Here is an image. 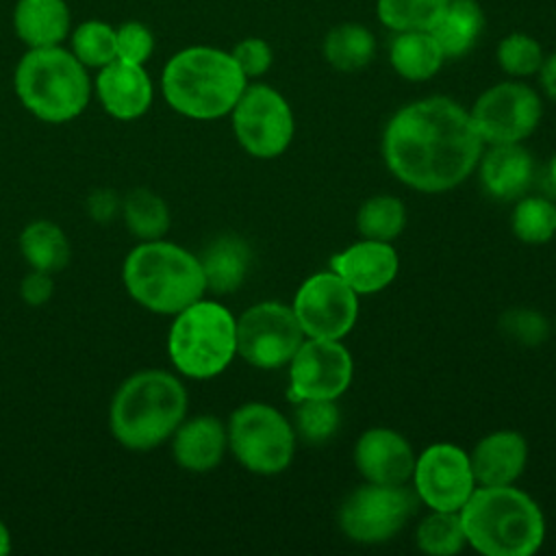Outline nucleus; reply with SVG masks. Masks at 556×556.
<instances>
[{
  "label": "nucleus",
  "mask_w": 556,
  "mask_h": 556,
  "mask_svg": "<svg viewBox=\"0 0 556 556\" xmlns=\"http://www.w3.org/2000/svg\"><path fill=\"white\" fill-rule=\"evenodd\" d=\"M70 52L87 67L100 70L117 59L115 26L104 20H85L70 30Z\"/></svg>",
  "instance_id": "c85d7f7f"
},
{
  "label": "nucleus",
  "mask_w": 556,
  "mask_h": 556,
  "mask_svg": "<svg viewBox=\"0 0 556 556\" xmlns=\"http://www.w3.org/2000/svg\"><path fill=\"white\" fill-rule=\"evenodd\" d=\"M513 232L526 243H545L556 232V204L547 198L530 195L517 202L513 211Z\"/></svg>",
  "instance_id": "72a5a7b5"
},
{
  "label": "nucleus",
  "mask_w": 556,
  "mask_h": 556,
  "mask_svg": "<svg viewBox=\"0 0 556 556\" xmlns=\"http://www.w3.org/2000/svg\"><path fill=\"white\" fill-rule=\"evenodd\" d=\"M117 35V59L135 65H146L154 52L156 39L148 24L139 20H128L115 26Z\"/></svg>",
  "instance_id": "c9c22d12"
},
{
  "label": "nucleus",
  "mask_w": 556,
  "mask_h": 556,
  "mask_svg": "<svg viewBox=\"0 0 556 556\" xmlns=\"http://www.w3.org/2000/svg\"><path fill=\"white\" fill-rule=\"evenodd\" d=\"M528 460V443L515 430H497L486 434L473 447L469 463L476 482L482 486L513 484Z\"/></svg>",
  "instance_id": "aec40b11"
},
{
  "label": "nucleus",
  "mask_w": 556,
  "mask_h": 556,
  "mask_svg": "<svg viewBox=\"0 0 556 556\" xmlns=\"http://www.w3.org/2000/svg\"><path fill=\"white\" fill-rule=\"evenodd\" d=\"M230 117L239 146L256 159L282 154L293 139L295 124L289 102L278 89L265 83H248Z\"/></svg>",
  "instance_id": "1a4fd4ad"
},
{
  "label": "nucleus",
  "mask_w": 556,
  "mask_h": 556,
  "mask_svg": "<svg viewBox=\"0 0 556 556\" xmlns=\"http://www.w3.org/2000/svg\"><path fill=\"white\" fill-rule=\"evenodd\" d=\"M20 252L30 265L46 274H56L70 263V239L61 226L48 219H37L20 232Z\"/></svg>",
  "instance_id": "bb28decb"
},
{
  "label": "nucleus",
  "mask_w": 556,
  "mask_h": 556,
  "mask_svg": "<svg viewBox=\"0 0 556 556\" xmlns=\"http://www.w3.org/2000/svg\"><path fill=\"white\" fill-rule=\"evenodd\" d=\"M228 447L252 473L274 476L289 467L295 452V434L289 421L269 404L239 406L228 421Z\"/></svg>",
  "instance_id": "6e6552de"
},
{
  "label": "nucleus",
  "mask_w": 556,
  "mask_h": 556,
  "mask_svg": "<svg viewBox=\"0 0 556 556\" xmlns=\"http://www.w3.org/2000/svg\"><path fill=\"white\" fill-rule=\"evenodd\" d=\"M484 26L486 17L478 0H450L432 24L430 35L447 61L469 54L480 41Z\"/></svg>",
  "instance_id": "5701e85b"
},
{
  "label": "nucleus",
  "mask_w": 556,
  "mask_h": 556,
  "mask_svg": "<svg viewBox=\"0 0 556 556\" xmlns=\"http://www.w3.org/2000/svg\"><path fill=\"white\" fill-rule=\"evenodd\" d=\"M543 59H545V52L541 41L521 30L504 35L495 48V61L500 70L510 78H519V80L532 74H539Z\"/></svg>",
  "instance_id": "2f4dec72"
},
{
  "label": "nucleus",
  "mask_w": 556,
  "mask_h": 556,
  "mask_svg": "<svg viewBox=\"0 0 556 556\" xmlns=\"http://www.w3.org/2000/svg\"><path fill=\"white\" fill-rule=\"evenodd\" d=\"M93 93L111 117L119 122H132L146 115L152 106L154 83L146 72V65L115 59L98 70Z\"/></svg>",
  "instance_id": "dca6fc26"
},
{
  "label": "nucleus",
  "mask_w": 556,
  "mask_h": 556,
  "mask_svg": "<svg viewBox=\"0 0 556 556\" xmlns=\"http://www.w3.org/2000/svg\"><path fill=\"white\" fill-rule=\"evenodd\" d=\"M169 439L174 460L193 473L215 469L228 447V432L224 424L213 415L182 419Z\"/></svg>",
  "instance_id": "6ab92c4d"
},
{
  "label": "nucleus",
  "mask_w": 556,
  "mask_h": 556,
  "mask_svg": "<svg viewBox=\"0 0 556 556\" xmlns=\"http://www.w3.org/2000/svg\"><path fill=\"white\" fill-rule=\"evenodd\" d=\"M443 52L430 30L393 33L389 41V63L408 83H424L443 67Z\"/></svg>",
  "instance_id": "b1692460"
},
{
  "label": "nucleus",
  "mask_w": 556,
  "mask_h": 556,
  "mask_svg": "<svg viewBox=\"0 0 556 556\" xmlns=\"http://www.w3.org/2000/svg\"><path fill=\"white\" fill-rule=\"evenodd\" d=\"M397 265V252L391 243L376 239L358 241L332 256V271H337L356 293H376L391 285Z\"/></svg>",
  "instance_id": "a211bd4d"
},
{
  "label": "nucleus",
  "mask_w": 556,
  "mask_h": 556,
  "mask_svg": "<svg viewBox=\"0 0 556 556\" xmlns=\"http://www.w3.org/2000/svg\"><path fill=\"white\" fill-rule=\"evenodd\" d=\"M339 408L334 400H300L295 408L298 434L308 443L328 441L339 428Z\"/></svg>",
  "instance_id": "f704fd0d"
},
{
  "label": "nucleus",
  "mask_w": 556,
  "mask_h": 556,
  "mask_svg": "<svg viewBox=\"0 0 556 556\" xmlns=\"http://www.w3.org/2000/svg\"><path fill=\"white\" fill-rule=\"evenodd\" d=\"M13 89L22 106L41 122L65 124L89 104V70L65 46L28 48L15 65Z\"/></svg>",
  "instance_id": "423d86ee"
},
{
  "label": "nucleus",
  "mask_w": 556,
  "mask_h": 556,
  "mask_svg": "<svg viewBox=\"0 0 556 556\" xmlns=\"http://www.w3.org/2000/svg\"><path fill=\"white\" fill-rule=\"evenodd\" d=\"M289 397L300 400H337L352 380V356L337 339L302 341L289 361Z\"/></svg>",
  "instance_id": "2eb2a0df"
},
{
  "label": "nucleus",
  "mask_w": 556,
  "mask_h": 556,
  "mask_svg": "<svg viewBox=\"0 0 556 556\" xmlns=\"http://www.w3.org/2000/svg\"><path fill=\"white\" fill-rule=\"evenodd\" d=\"M11 24L26 48L63 46L72 30V11L67 0H17Z\"/></svg>",
  "instance_id": "412c9836"
},
{
  "label": "nucleus",
  "mask_w": 556,
  "mask_h": 556,
  "mask_svg": "<svg viewBox=\"0 0 556 556\" xmlns=\"http://www.w3.org/2000/svg\"><path fill=\"white\" fill-rule=\"evenodd\" d=\"M415 491L432 510L458 513L476 489L469 456L452 443H434L421 452L413 469Z\"/></svg>",
  "instance_id": "4468645a"
},
{
  "label": "nucleus",
  "mask_w": 556,
  "mask_h": 556,
  "mask_svg": "<svg viewBox=\"0 0 556 556\" xmlns=\"http://www.w3.org/2000/svg\"><path fill=\"white\" fill-rule=\"evenodd\" d=\"M122 282L139 306L159 315H176L206 291L200 258L165 239L135 245L124 258Z\"/></svg>",
  "instance_id": "39448f33"
},
{
  "label": "nucleus",
  "mask_w": 556,
  "mask_h": 556,
  "mask_svg": "<svg viewBox=\"0 0 556 556\" xmlns=\"http://www.w3.org/2000/svg\"><path fill=\"white\" fill-rule=\"evenodd\" d=\"M293 313L306 337L339 341L356 321L358 293L337 271H319L298 289Z\"/></svg>",
  "instance_id": "ddd939ff"
},
{
  "label": "nucleus",
  "mask_w": 556,
  "mask_h": 556,
  "mask_svg": "<svg viewBox=\"0 0 556 556\" xmlns=\"http://www.w3.org/2000/svg\"><path fill=\"white\" fill-rule=\"evenodd\" d=\"M458 513L467 543L484 556H530L545 536L541 508L510 484L473 489Z\"/></svg>",
  "instance_id": "20e7f679"
},
{
  "label": "nucleus",
  "mask_w": 556,
  "mask_h": 556,
  "mask_svg": "<svg viewBox=\"0 0 556 556\" xmlns=\"http://www.w3.org/2000/svg\"><path fill=\"white\" fill-rule=\"evenodd\" d=\"M419 506L417 491L404 484H365L339 510L341 530L356 543H384L395 536Z\"/></svg>",
  "instance_id": "9d476101"
},
{
  "label": "nucleus",
  "mask_w": 556,
  "mask_h": 556,
  "mask_svg": "<svg viewBox=\"0 0 556 556\" xmlns=\"http://www.w3.org/2000/svg\"><path fill=\"white\" fill-rule=\"evenodd\" d=\"M11 552V532L7 528V523L0 519V556Z\"/></svg>",
  "instance_id": "79ce46f5"
},
{
  "label": "nucleus",
  "mask_w": 556,
  "mask_h": 556,
  "mask_svg": "<svg viewBox=\"0 0 556 556\" xmlns=\"http://www.w3.org/2000/svg\"><path fill=\"white\" fill-rule=\"evenodd\" d=\"M321 54L337 72H358L376 56V35L363 22L334 24L321 39Z\"/></svg>",
  "instance_id": "393cba45"
},
{
  "label": "nucleus",
  "mask_w": 556,
  "mask_h": 556,
  "mask_svg": "<svg viewBox=\"0 0 556 556\" xmlns=\"http://www.w3.org/2000/svg\"><path fill=\"white\" fill-rule=\"evenodd\" d=\"M54 293V282H52V274L39 271V269H30L22 282H20V295L26 304L30 306H41L46 304Z\"/></svg>",
  "instance_id": "58836bf2"
},
{
  "label": "nucleus",
  "mask_w": 556,
  "mask_h": 556,
  "mask_svg": "<svg viewBox=\"0 0 556 556\" xmlns=\"http://www.w3.org/2000/svg\"><path fill=\"white\" fill-rule=\"evenodd\" d=\"M467 543L460 513L434 510L417 528V547L434 556H452Z\"/></svg>",
  "instance_id": "473e14b6"
},
{
  "label": "nucleus",
  "mask_w": 556,
  "mask_h": 556,
  "mask_svg": "<svg viewBox=\"0 0 556 556\" xmlns=\"http://www.w3.org/2000/svg\"><path fill=\"white\" fill-rule=\"evenodd\" d=\"M549 172H552V178H554V182H556V154H554V159H552V167H549Z\"/></svg>",
  "instance_id": "37998d69"
},
{
  "label": "nucleus",
  "mask_w": 556,
  "mask_h": 556,
  "mask_svg": "<svg viewBox=\"0 0 556 556\" xmlns=\"http://www.w3.org/2000/svg\"><path fill=\"white\" fill-rule=\"evenodd\" d=\"M502 330L526 345H539L547 337V321L541 313L530 308H515L504 313Z\"/></svg>",
  "instance_id": "4c0bfd02"
},
{
  "label": "nucleus",
  "mask_w": 556,
  "mask_h": 556,
  "mask_svg": "<svg viewBox=\"0 0 556 556\" xmlns=\"http://www.w3.org/2000/svg\"><path fill=\"white\" fill-rule=\"evenodd\" d=\"M87 211L96 222L106 224L119 211V198L111 189H98L87 198Z\"/></svg>",
  "instance_id": "ea45409f"
},
{
  "label": "nucleus",
  "mask_w": 556,
  "mask_h": 556,
  "mask_svg": "<svg viewBox=\"0 0 556 556\" xmlns=\"http://www.w3.org/2000/svg\"><path fill=\"white\" fill-rule=\"evenodd\" d=\"M406 224V208L402 200L393 195H374L369 198L356 215V226L365 239L391 241L395 239Z\"/></svg>",
  "instance_id": "7c9ffc66"
},
{
  "label": "nucleus",
  "mask_w": 556,
  "mask_h": 556,
  "mask_svg": "<svg viewBox=\"0 0 556 556\" xmlns=\"http://www.w3.org/2000/svg\"><path fill=\"white\" fill-rule=\"evenodd\" d=\"M482 146L469 111L445 96L402 106L382 135V156L391 174L426 193L460 185L478 165Z\"/></svg>",
  "instance_id": "f257e3e1"
},
{
  "label": "nucleus",
  "mask_w": 556,
  "mask_h": 556,
  "mask_svg": "<svg viewBox=\"0 0 556 556\" xmlns=\"http://www.w3.org/2000/svg\"><path fill=\"white\" fill-rule=\"evenodd\" d=\"M534 176V163L519 143H495L480 163L482 187L497 200L521 198Z\"/></svg>",
  "instance_id": "4be33fe9"
},
{
  "label": "nucleus",
  "mask_w": 556,
  "mask_h": 556,
  "mask_svg": "<svg viewBox=\"0 0 556 556\" xmlns=\"http://www.w3.org/2000/svg\"><path fill=\"white\" fill-rule=\"evenodd\" d=\"M304 341V330L293 308L261 302L237 319V354L258 369L287 365Z\"/></svg>",
  "instance_id": "f8f14e48"
},
{
  "label": "nucleus",
  "mask_w": 556,
  "mask_h": 556,
  "mask_svg": "<svg viewBox=\"0 0 556 556\" xmlns=\"http://www.w3.org/2000/svg\"><path fill=\"white\" fill-rule=\"evenodd\" d=\"M185 415V384L169 371L141 369L117 387L109 406V428L119 445L148 452L167 441Z\"/></svg>",
  "instance_id": "7ed1b4c3"
},
{
  "label": "nucleus",
  "mask_w": 556,
  "mask_h": 556,
  "mask_svg": "<svg viewBox=\"0 0 556 556\" xmlns=\"http://www.w3.org/2000/svg\"><path fill=\"white\" fill-rule=\"evenodd\" d=\"M230 54L248 80L265 76L274 63V50H271L269 41L263 37H256V35L239 39L232 46Z\"/></svg>",
  "instance_id": "e433bc0d"
},
{
  "label": "nucleus",
  "mask_w": 556,
  "mask_h": 556,
  "mask_svg": "<svg viewBox=\"0 0 556 556\" xmlns=\"http://www.w3.org/2000/svg\"><path fill=\"white\" fill-rule=\"evenodd\" d=\"M354 460L363 478L374 484H406L415 469L410 443L391 428H371L361 434Z\"/></svg>",
  "instance_id": "f3484780"
},
{
  "label": "nucleus",
  "mask_w": 556,
  "mask_h": 556,
  "mask_svg": "<svg viewBox=\"0 0 556 556\" xmlns=\"http://www.w3.org/2000/svg\"><path fill=\"white\" fill-rule=\"evenodd\" d=\"M167 354L182 376L213 378L237 354V319L224 304L200 298L174 315Z\"/></svg>",
  "instance_id": "0eeeda50"
},
{
  "label": "nucleus",
  "mask_w": 556,
  "mask_h": 556,
  "mask_svg": "<svg viewBox=\"0 0 556 556\" xmlns=\"http://www.w3.org/2000/svg\"><path fill=\"white\" fill-rule=\"evenodd\" d=\"M450 0H376V17L391 33L430 30Z\"/></svg>",
  "instance_id": "c756f323"
},
{
  "label": "nucleus",
  "mask_w": 556,
  "mask_h": 556,
  "mask_svg": "<svg viewBox=\"0 0 556 556\" xmlns=\"http://www.w3.org/2000/svg\"><path fill=\"white\" fill-rule=\"evenodd\" d=\"M539 83H541V89L543 93L556 102V52L547 54L541 63V70H539Z\"/></svg>",
  "instance_id": "a19ab883"
},
{
  "label": "nucleus",
  "mask_w": 556,
  "mask_h": 556,
  "mask_svg": "<svg viewBox=\"0 0 556 556\" xmlns=\"http://www.w3.org/2000/svg\"><path fill=\"white\" fill-rule=\"evenodd\" d=\"M245 85L230 50L204 43L178 50L161 72V93L169 109L200 122L230 115Z\"/></svg>",
  "instance_id": "f03ea898"
},
{
  "label": "nucleus",
  "mask_w": 556,
  "mask_h": 556,
  "mask_svg": "<svg viewBox=\"0 0 556 556\" xmlns=\"http://www.w3.org/2000/svg\"><path fill=\"white\" fill-rule=\"evenodd\" d=\"M122 215L132 237L141 241L163 239L169 228V208L165 200L150 189H132L122 200Z\"/></svg>",
  "instance_id": "cd10ccee"
},
{
  "label": "nucleus",
  "mask_w": 556,
  "mask_h": 556,
  "mask_svg": "<svg viewBox=\"0 0 556 556\" xmlns=\"http://www.w3.org/2000/svg\"><path fill=\"white\" fill-rule=\"evenodd\" d=\"M469 115L484 143H521L539 126L543 102L536 89L510 78L484 89Z\"/></svg>",
  "instance_id": "9b49d317"
},
{
  "label": "nucleus",
  "mask_w": 556,
  "mask_h": 556,
  "mask_svg": "<svg viewBox=\"0 0 556 556\" xmlns=\"http://www.w3.org/2000/svg\"><path fill=\"white\" fill-rule=\"evenodd\" d=\"M206 289L213 293H230L241 287L250 267V248L235 235L215 239L200 258Z\"/></svg>",
  "instance_id": "a878e982"
}]
</instances>
